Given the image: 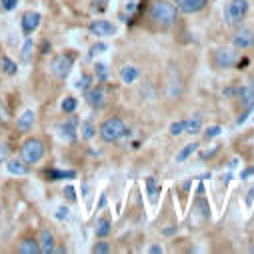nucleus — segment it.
<instances>
[{
    "instance_id": "28",
    "label": "nucleus",
    "mask_w": 254,
    "mask_h": 254,
    "mask_svg": "<svg viewBox=\"0 0 254 254\" xmlns=\"http://www.w3.org/2000/svg\"><path fill=\"white\" fill-rule=\"evenodd\" d=\"M146 184H148V194H150V200L154 202V200H156V192H158L156 178H148V180H146Z\"/></svg>"
},
{
    "instance_id": "14",
    "label": "nucleus",
    "mask_w": 254,
    "mask_h": 254,
    "mask_svg": "<svg viewBox=\"0 0 254 254\" xmlns=\"http://www.w3.org/2000/svg\"><path fill=\"white\" fill-rule=\"evenodd\" d=\"M240 104L246 110H252L254 108V78L240 88Z\"/></svg>"
},
{
    "instance_id": "33",
    "label": "nucleus",
    "mask_w": 254,
    "mask_h": 254,
    "mask_svg": "<svg viewBox=\"0 0 254 254\" xmlns=\"http://www.w3.org/2000/svg\"><path fill=\"white\" fill-rule=\"evenodd\" d=\"M64 196H66L68 200H76V190H74V186H72V184L64 186Z\"/></svg>"
},
{
    "instance_id": "19",
    "label": "nucleus",
    "mask_w": 254,
    "mask_h": 254,
    "mask_svg": "<svg viewBox=\"0 0 254 254\" xmlns=\"http://www.w3.org/2000/svg\"><path fill=\"white\" fill-rule=\"evenodd\" d=\"M18 252L20 254H38L40 252V244H38V240H34V238H22L20 242H18Z\"/></svg>"
},
{
    "instance_id": "32",
    "label": "nucleus",
    "mask_w": 254,
    "mask_h": 254,
    "mask_svg": "<svg viewBox=\"0 0 254 254\" xmlns=\"http://www.w3.org/2000/svg\"><path fill=\"white\" fill-rule=\"evenodd\" d=\"M90 84H92V76H90V74H84V76L80 78V82H78V88L86 92V90L90 88Z\"/></svg>"
},
{
    "instance_id": "20",
    "label": "nucleus",
    "mask_w": 254,
    "mask_h": 254,
    "mask_svg": "<svg viewBox=\"0 0 254 254\" xmlns=\"http://www.w3.org/2000/svg\"><path fill=\"white\" fill-rule=\"evenodd\" d=\"M0 68H2V72L4 74H8V76H14L16 74V62L14 60H10L8 56H2V58H0Z\"/></svg>"
},
{
    "instance_id": "18",
    "label": "nucleus",
    "mask_w": 254,
    "mask_h": 254,
    "mask_svg": "<svg viewBox=\"0 0 254 254\" xmlns=\"http://www.w3.org/2000/svg\"><path fill=\"white\" fill-rule=\"evenodd\" d=\"M138 76H140V70L136 66H132V64H126V66L120 68V80L124 84H134L138 80Z\"/></svg>"
},
{
    "instance_id": "6",
    "label": "nucleus",
    "mask_w": 254,
    "mask_h": 254,
    "mask_svg": "<svg viewBox=\"0 0 254 254\" xmlns=\"http://www.w3.org/2000/svg\"><path fill=\"white\" fill-rule=\"evenodd\" d=\"M74 58L76 56H72L68 52H60V54L52 56V60H50V72H52V76L58 78V80H64L72 72Z\"/></svg>"
},
{
    "instance_id": "39",
    "label": "nucleus",
    "mask_w": 254,
    "mask_h": 254,
    "mask_svg": "<svg viewBox=\"0 0 254 254\" xmlns=\"http://www.w3.org/2000/svg\"><path fill=\"white\" fill-rule=\"evenodd\" d=\"M94 2H96V4H102V6H106V4L110 2V0H94Z\"/></svg>"
},
{
    "instance_id": "30",
    "label": "nucleus",
    "mask_w": 254,
    "mask_h": 254,
    "mask_svg": "<svg viewBox=\"0 0 254 254\" xmlns=\"http://www.w3.org/2000/svg\"><path fill=\"white\" fill-rule=\"evenodd\" d=\"M182 132H184V122H182V120L170 124V134H172V136H180Z\"/></svg>"
},
{
    "instance_id": "34",
    "label": "nucleus",
    "mask_w": 254,
    "mask_h": 254,
    "mask_svg": "<svg viewBox=\"0 0 254 254\" xmlns=\"http://www.w3.org/2000/svg\"><path fill=\"white\" fill-rule=\"evenodd\" d=\"M100 52H106V44H104V42H98V44H94V46L90 48V56L100 54Z\"/></svg>"
},
{
    "instance_id": "22",
    "label": "nucleus",
    "mask_w": 254,
    "mask_h": 254,
    "mask_svg": "<svg viewBox=\"0 0 254 254\" xmlns=\"http://www.w3.org/2000/svg\"><path fill=\"white\" fill-rule=\"evenodd\" d=\"M96 236L98 238H106L108 236V232H110V218H106V216H102L100 220H98V224H96Z\"/></svg>"
},
{
    "instance_id": "9",
    "label": "nucleus",
    "mask_w": 254,
    "mask_h": 254,
    "mask_svg": "<svg viewBox=\"0 0 254 254\" xmlns=\"http://www.w3.org/2000/svg\"><path fill=\"white\" fill-rule=\"evenodd\" d=\"M40 20H42L40 12H36V10H26V12L22 14V20H20L22 32H24L26 36H30V34L40 26Z\"/></svg>"
},
{
    "instance_id": "3",
    "label": "nucleus",
    "mask_w": 254,
    "mask_h": 254,
    "mask_svg": "<svg viewBox=\"0 0 254 254\" xmlns=\"http://www.w3.org/2000/svg\"><path fill=\"white\" fill-rule=\"evenodd\" d=\"M44 154H46V144H44L42 138L30 136V138H26V140L22 142V146H20V158H22L28 166L38 164V162L44 158Z\"/></svg>"
},
{
    "instance_id": "2",
    "label": "nucleus",
    "mask_w": 254,
    "mask_h": 254,
    "mask_svg": "<svg viewBox=\"0 0 254 254\" xmlns=\"http://www.w3.org/2000/svg\"><path fill=\"white\" fill-rule=\"evenodd\" d=\"M238 60H240V52L234 46L214 48L212 50V56H210L212 66L218 68V70H230V68H234L238 64Z\"/></svg>"
},
{
    "instance_id": "23",
    "label": "nucleus",
    "mask_w": 254,
    "mask_h": 254,
    "mask_svg": "<svg viewBox=\"0 0 254 254\" xmlns=\"http://www.w3.org/2000/svg\"><path fill=\"white\" fill-rule=\"evenodd\" d=\"M198 148V142H192V144H188V146H184L178 154H176V162H184L186 158H190V154H192L194 150Z\"/></svg>"
},
{
    "instance_id": "7",
    "label": "nucleus",
    "mask_w": 254,
    "mask_h": 254,
    "mask_svg": "<svg viewBox=\"0 0 254 254\" xmlns=\"http://www.w3.org/2000/svg\"><path fill=\"white\" fill-rule=\"evenodd\" d=\"M230 44L236 50H250V48H254V30L248 28V26L236 28L232 32V36H230Z\"/></svg>"
},
{
    "instance_id": "13",
    "label": "nucleus",
    "mask_w": 254,
    "mask_h": 254,
    "mask_svg": "<svg viewBox=\"0 0 254 254\" xmlns=\"http://www.w3.org/2000/svg\"><path fill=\"white\" fill-rule=\"evenodd\" d=\"M34 122H36L34 110H24V112L18 116V120H16V128H18V132H30L32 126H34Z\"/></svg>"
},
{
    "instance_id": "5",
    "label": "nucleus",
    "mask_w": 254,
    "mask_h": 254,
    "mask_svg": "<svg viewBox=\"0 0 254 254\" xmlns=\"http://www.w3.org/2000/svg\"><path fill=\"white\" fill-rule=\"evenodd\" d=\"M248 0H228L224 6V20L228 26H240L248 16Z\"/></svg>"
},
{
    "instance_id": "31",
    "label": "nucleus",
    "mask_w": 254,
    "mask_h": 254,
    "mask_svg": "<svg viewBox=\"0 0 254 254\" xmlns=\"http://www.w3.org/2000/svg\"><path fill=\"white\" fill-rule=\"evenodd\" d=\"M220 132H222V128H220V126H210V128L206 130V134H204V138H206V140H210V138H216V136H220Z\"/></svg>"
},
{
    "instance_id": "38",
    "label": "nucleus",
    "mask_w": 254,
    "mask_h": 254,
    "mask_svg": "<svg viewBox=\"0 0 254 254\" xmlns=\"http://www.w3.org/2000/svg\"><path fill=\"white\" fill-rule=\"evenodd\" d=\"M148 252H156V254H160V252H162V248H160V246H150V248H148Z\"/></svg>"
},
{
    "instance_id": "21",
    "label": "nucleus",
    "mask_w": 254,
    "mask_h": 254,
    "mask_svg": "<svg viewBox=\"0 0 254 254\" xmlns=\"http://www.w3.org/2000/svg\"><path fill=\"white\" fill-rule=\"evenodd\" d=\"M60 108H62V112H64V114H74L76 108H78V100L74 96H66L64 100H62Z\"/></svg>"
},
{
    "instance_id": "16",
    "label": "nucleus",
    "mask_w": 254,
    "mask_h": 254,
    "mask_svg": "<svg viewBox=\"0 0 254 254\" xmlns=\"http://www.w3.org/2000/svg\"><path fill=\"white\" fill-rule=\"evenodd\" d=\"M58 130H60V136H62V138L68 140V142H72V140L76 138V118H70V120H66V122H62V124L58 126Z\"/></svg>"
},
{
    "instance_id": "40",
    "label": "nucleus",
    "mask_w": 254,
    "mask_h": 254,
    "mask_svg": "<svg viewBox=\"0 0 254 254\" xmlns=\"http://www.w3.org/2000/svg\"><path fill=\"white\" fill-rule=\"evenodd\" d=\"M250 252H252V254H254V244H252V246H250Z\"/></svg>"
},
{
    "instance_id": "1",
    "label": "nucleus",
    "mask_w": 254,
    "mask_h": 254,
    "mask_svg": "<svg viewBox=\"0 0 254 254\" xmlns=\"http://www.w3.org/2000/svg\"><path fill=\"white\" fill-rule=\"evenodd\" d=\"M180 10L170 0H152L148 6V18L160 28H172L178 22Z\"/></svg>"
},
{
    "instance_id": "37",
    "label": "nucleus",
    "mask_w": 254,
    "mask_h": 254,
    "mask_svg": "<svg viewBox=\"0 0 254 254\" xmlns=\"http://www.w3.org/2000/svg\"><path fill=\"white\" fill-rule=\"evenodd\" d=\"M68 216V210L66 208H60L58 212H56V218H66Z\"/></svg>"
},
{
    "instance_id": "29",
    "label": "nucleus",
    "mask_w": 254,
    "mask_h": 254,
    "mask_svg": "<svg viewBox=\"0 0 254 254\" xmlns=\"http://www.w3.org/2000/svg\"><path fill=\"white\" fill-rule=\"evenodd\" d=\"M10 118V112H8V106L4 100H0V124H6Z\"/></svg>"
},
{
    "instance_id": "8",
    "label": "nucleus",
    "mask_w": 254,
    "mask_h": 254,
    "mask_svg": "<svg viewBox=\"0 0 254 254\" xmlns=\"http://www.w3.org/2000/svg\"><path fill=\"white\" fill-rule=\"evenodd\" d=\"M88 30H90V34L96 36V38H108V36H114V34H116V26H114L110 20H104V18L92 20L90 26H88Z\"/></svg>"
},
{
    "instance_id": "4",
    "label": "nucleus",
    "mask_w": 254,
    "mask_h": 254,
    "mask_svg": "<svg viewBox=\"0 0 254 254\" xmlns=\"http://www.w3.org/2000/svg\"><path fill=\"white\" fill-rule=\"evenodd\" d=\"M98 134H100L102 142H108V144L116 142L126 134V122L122 118H118V116H110L100 124Z\"/></svg>"
},
{
    "instance_id": "36",
    "label": "nucleus",
    "mask_w": 254,
    "mask_h": 254,
    "mask_svg": "<svg viewBox=\"0 0 254 254\" xmlns=\"http://www.w3.org/2000/svg\"><path fill=\"white\" fill-rule=\"evenodd\" d=\"M6 156H8V150H6V146H4L2 142H0V164L6 160Z\"/></svg>"
},
{
    "instance_id": "10",
    "label": "nucleus",
    "mask_w": 254,
    "mask_h": 254,
    "mask_svg": "<svg viewBox=\"0 0 254 254\" xmlns=\"http://www.w3.org/2000/svg\"><path fill=\"white\" fill-rule=\"evenodd\" d=\"M172 2L184 14H196L208 4V0H172Z\"/></svg>"
},
{
    "instance_id": "27",
    "label": "nucleus",
    "mask_w": 254,
    "mask_h": 254,
    "mask_svg": "<svg viewBox=\"0 0 254 254\" xmlns=\"http://www.w3.org/2000/svg\"><path fill=\"white\" fill-rule=\"evenodd\" d=\"M92 252L94 254H108L110 252V244L106 240H98L94 246H92Z\"/></svg>"
},
{
    "instance_id": "17",
    "label": "nucleus",
    "mask_w": 254,
    "mask_h": 254,
    "mask_svg": "<svg viewBox=\"0 0 254 254\" xmlns=\"http://www.w3.org/2000/svg\"><path fill=\"white\" fill-rule=\"evenodd\" d=\"M6 170H8V174L24 176L28 172V164L22 158H10V160H6Z\"/></svg>"
},
{
    "instance_id": "15",
    "label": "nucleus",
    "mask_w": 254,
    "mask_h": 254,
    "mask_svg": "<svg viewBox=\"0 0 254 254\" xmlns=\"http://www.w3.org/2000/svg\"><path fill=\"white\" fill-rule=\"evenodd\" d=\"M182 122H184V132L190 134V136H196L202 130V116H198V114L190 116V118H186Z\"/></svg>"
},
{
    "instance_id": "26",
    "label": "nucleus",
    "mask_w": 254,
    "mask_h": 254,
    "mask_svg": "<svg viewBox=\"0 0 254 254\" xmlns=\"http://www.w3.org/2000/svg\"><path fill=\"white\" fill-rule=\"evenodd\" d=\"M94 134H96L94 124L86 120V122L82 124V138H84V140H92V138H94Z\"/></svg>"
},
{
    "instance_id": "24",
    "label": "nucleus",
    "mask_w": 254,
    "mask_h": 254,
    "mask_svg": "<svg viewBox=\"0 0 254 254\" xmlns=\"http://www.w3.org/2000/svg\"><path fill=\"white\" fill-rule=\"evenodd\" d=\"M32 48H34V42H32V38H26L24 40V44H22V48H20V56H22V60H30V56H32Z\"/></svg>"
},
{
    "instance_id": "35",
    "label": "nucleus",
    "mask_w": 254,
    "mask_h": 254,
    "mask_svg": "<svg viewBox=\"0 0 254 254\" xmlns=\"http://www.w3.org/2000/svg\"><path fill=\"white\" fill-rule=\"evenodd\" d=\"M18 4V0H2V8L4 10H14Z\"/></svg>"
},
{
    "instance_id": "12",
    "label": "nucleus",
    "mask_w": 254,
    "mask_h": 254,
    "mask_svg": "<svg viewBox=\"0 0 254 254\" xmlns=\"http://www.w3.org/2000/svg\"><path fill=\"white\" fill-rule=\"evenodd\" d=\"M38 244H40V252L52 254L54 248H56V238H54V234L48 228H42L40 230V236H38Z\"/></svg>"
},
{
    "instance_id": "25",
    "label": "nucleus",
    "mask_w": 254,
    "mask_h": 254,
    "mask_svg": "<svg viewBox=\"0 0 254 254\" xmlns=\"http://www.w3.org/2000/svg\"><path fill=\"white\" fill-rule=\"evenodd\" d=\"M94 72H96V76H98L100 82H106L108 80V66L102 64V62H96V64H94Z\"/></svg>"
},
{
    "instance_id": "11",
    "label": "nucleus",
    "mask_w": 254,
    "mask_h": 254,
    "mask_svg": "<svg viewBox=\"0 0 254 254\" xmlns=\"http://www.w3.org/2000/svg\"><path fill=\"white\" fill-rule=\"evenodd\" d=\"M86 102L92 106V108H102L104 102H106V92L102 86H94V88H88L86 92Z\"/></svg>"
}]
</instances>
